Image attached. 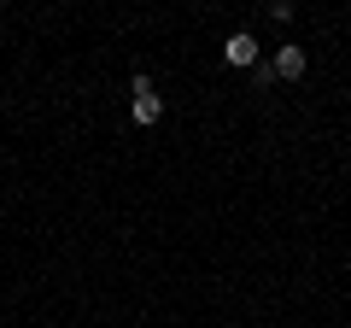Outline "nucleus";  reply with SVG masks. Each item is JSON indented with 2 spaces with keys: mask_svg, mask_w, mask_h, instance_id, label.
I'll return each instance as SVG.
<instances>
[{
  "mask_svg": "<svg viewBox=\"0 0 351 328\" xmlns=\"http://www.w3.org/2000/svg\"><path fill=\"white\" fill-rule=\"evenodd\" d=\"M304 65H311V59H304V47H281L276 53V76H281V82H299Z\"/></svg>",
  "mask_w": 351,
  "mask_h": 328,
  "instance_id": "obj_2",
  "label": "nucleus"
},
{
  "mask_svg": "<svg viewBox=\"0 0 351 328\" xmlns=\"http://www.w3.org/2000/svg\"><path fill=\"white\" fill-rule=\"evenodd\" d=\"M129 112H135L141 129H152V124L164 117V100H158V94H135V106H129Z\"/></svg>",
  "mask_w": 351,
  "mask_h": 328,
  "instance_id": "obj_3",
  "label": "nucleus"
},
{
  "mask_svg": "<svg viewBox=\"0 0 351 328\" xmlns=\"http://www.w3.org/2000/svg\"><path fill=\"white\" fill-rule=\"evenodd\" d=\"M223 59L234 65V71H246V65H258V36H246V30H234V36L223 41Z\"/></svg>",
  "mask_w": 351,
  "mask_h": 328,
  "instance_id": "obj_1",
  "label": "nucleus"
}]
</instances>
